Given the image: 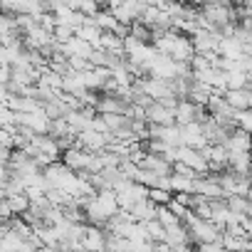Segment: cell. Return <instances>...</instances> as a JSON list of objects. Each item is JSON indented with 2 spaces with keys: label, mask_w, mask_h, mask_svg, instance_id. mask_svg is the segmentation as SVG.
<instances>
[{
  "label": "cell",
  "mask_w": 252,
  "mask_h": 252,
  "mask_svg": "<svg viewBox=\"0 0 252 252\" xmlns=\"http://www.w3.org/2000/svg\"><path fill=\"white\" fill-rule=\"evenodd\" d=\"M171 188L176 193H193L195 190V178L183 176V173H171Z\"/></svg>",
  "instance_id": "cell-8"
},
{
  "label": "cell",
  "mask_w": 252,
  "mask_h": 252,
  "mask_svg": "<svg viewBox=\"0 0 252 252\" xmlns=\"http://www.w3.org/2000/svg\"><path fill=\"white\" fill-rule=\"evenodd\" d=\"M104 235H109V232H101V230H96V227H89L87 235H84V240H82V245L89 247V250H101V247H106Z\"/></svg>",
  "instance_id": "cell-9"
},
{
  "label": "cell",
  "mask_w": 252,
  "mask_h": 252,
  "mask_svg": "<svg viewBox=\"0 0 252 252\" xmlns=\"http://www.w3.org/2000/svg\"><path fill=\"white\" fill-rule=\"evenodd\" d=\"M149 198L156 205H168L173 200V190H168V188H149Z\"/></svg>",
  "instance_id": "cell-11"
},
{
  "label": "cell",
  "mask_w": 252,
  "mask_h": 252,
  "mask_svg": "<svg viewBox=\"0 0 252 252\" xmlns=\"http://www.w3.org/2000/svg\"><path fill=\"white\" fill-rule=\"evenodd\" d=\"M225 84L227 89H247L250 87V74L247 69H232V72H225Z\"/></svg>",
  "instance_id": "cell-7"
},
{
  "label": "cell",
  "mask_w": 252,
  "mask_h": 252,
  "mask_svg": "<svg viewBox=\"0 0 252 252\" xmlns=\"http://www.w3.org/2000/svg\"><path fill=\"white\" fill-rule=\"evenodd\" d=\"M101 0H82V8H79V13H84L87 18H96L99 13H101Z\"/></svg>",
  "instance_id": "cell-12"
},
{
  "label": "cell",
  "mask_w": 252,
  "mask_h": 252,
  "mask_svg": "<svg viewBox=\"0 0 252 252\" xmlns=\"http://www.w3.org/2000/svg\"><path fill=\"white\" fill-rule=\"evenodd\" d=\"M225 146H227L230 151H252V131L237 126V129L230 131V139H227Z\"/></svg>",
  "instance_id": "cell-4"
},
{
  "label": "cell",
  "mask_w": 252,
  "mask_h": 252,
  "mask_svg": "<svg viewBox=\"0 0 252 252\" xmlns=\"http://www.w3.org/2000/svg\"><path fill=\"white\" fill-rule=\"evenodd\" d=\"M200 109H203L200 104H195V101H190V99H181V104H178V109H176V124L186 126V124H190V121H198Z\"/></svg>",
  "instance_id": "cell-5"
},
{
  "label": "cell",
  "mask_w": 252,
  "mask_h": 252,
  "mask_svg": "<svg viewBox=\"0 0 252 252\" xmlns=\"http://www.w3.org/2000/svg\"><path fill=\"white\" fill-rule=\"evenodd\" d=\"M74 30L69 28V25H57V30H55V40L57 42H69L74 35H72Z\"/></svg>",
  "instance_id": "cell-13"
},
{
  "label": "cell",
  "mask_w": 252,
  "mask_h": 252,
  "mask_svg": "<svg viewBox=\"0 0 252 252\" xmlns=\"http://www.w3.org/2000/svg\"><path fill=\"white\" fill-rule=\"evenodd\" d=\"M146 121H154V124H163V126H168V124H176V111L168 109V106H163L161 101H154V104L146 109Z\"/></svg>",
  "instance_id": "cell-3"
},
{
  "label": "cell",
  "mask_w": 252,
  "mask_h": 252,
  "mask_svg": "<svg viewBox=\"0 0 252 252\" xmlns=\"http://www.w3.org/2000/svg\"><path fill=\"white\" fill-rule=\"evenodd\" d=\"M101 47L109 50V52H126V45H124L119 32H104L101 35Z\"/></svg>",
  "instance_id": "cell-10"
},
{
  "label": "cell",
  "mask_w": 252,
  "mask_h": 252,
  "mask_svg": "<svg viewBox=\"0 0 252 252\" xmlns=\"http://www.w3.org/2000/svg\"><path fill=\"white\" fill-rule=\"evenodd\" d=\"M247 215L252 218V200H250V205H247Z\"/></svg>",
  "instance_id": "cell-14"
},
{
  "label": "cell",
  "mask_w": 252,
  "mask_h": 252,
  "mask_svg": "<svg viewBox=\"0 0 252 252\" xmlns=\"http://www.w3.org/2000/svg\"><path fill=\"white\" fill-rule=\"evenodd\" d=\"M225 99L237 111H247L250 109V89H225Z\"/></svg>",
  "instance_id": "cell-6"
},
{
  "label": "cell",
  "mask_w": 252,
  "mask_h": 252,
  "mask_svg": "<svg viewBox=\"0 0 252 252\" xmlns=\"http://www.w3.org/2000/svg\"><path fill=\"white\" fill-rule=\"evenodd\" d=\"M178 161H183V163H188L190 168H195L200 176H205L208 171H210V161L203 156V151L198 149H190V146H178Z\"/></svg>",
  "instance_id": "cell-1"
},
{
  "label": "cell",
  "mask_w": 252,
  "mask_h": 252,
  "mask_svg": "<svg viewBox=\"0 0 252 252\" xmlns=\"http://www.w3.org/2000/svg\"><path fill=\"white\" fill-rule=\"evenodd\" d=\"M183 146H190V149L208 146V139H205V131H203L200 121H190V124L183 126Z\"/></svg>",
  "instance_id": "cell-2"
}]
</instances>
